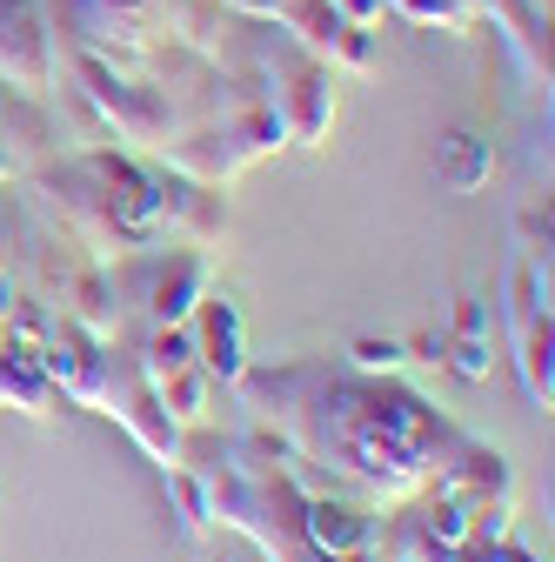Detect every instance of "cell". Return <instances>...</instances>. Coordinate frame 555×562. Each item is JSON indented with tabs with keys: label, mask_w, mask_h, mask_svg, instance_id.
I'll list each match as a JSON object with an SVG mask.
<instances>
[{
	"label": "cell",
	"mask_w": 555,
	"mask_h": 562,
	"mask_svg": "<svg viewBox=\"0 0 555 562\" xmlns=\"http://www.w3.org/2000/svg\"><path fill=\"white\" fill-rule=\"evenodd\" d=\"M148 389H155V402L168 408V422H174V429H194V422L207 415V389H215V375H207L201 362H181V369H161V375H148Z\"/></svg>",
	"instance_id": "9c48e42d"
},
{
	"label": "cell",
	"mask_w": 555,
	"mask_h": 562,
	"mask_svg": "<svg viewBox=\"0 0 555 562\" xmlns=\"http://www.w3.org/2000/svg\"><path fill=\"white\" fill-rule=\"evenodd\" d=\"M502 562H548V555H535V549H522V542H502Z\"/></svg>",
	"instance_id": "ac0fdd59"
},
{
	"label": "cell",
	"mask_w": 555,
	"mask_h": 562,
	"mask_svg": "<svg viewBox=\"0 0 555 562\" xmlns=\"http://www.w3.org/2000/svg\"><path fill=\"white\" fill-rule=\"evenodd\" d=\"M107 281L127 289V308L148 315V328H161V322H188L194 302L215 289V255L207 248H134V261Z\"/></svg>",
	"instance_id": "7a4b0ae2"
},
{
	"label": "cell",
	"mask_w": 555,
	"mask_h": 562,
	"mask_svg": "<svg viewBox=\"0 0 555 562\" xmlns=\"http://www.w3.org/2000/svg\"><path fill=\"white\" fill-rule=\"evenodd\" d=\"M54 27L41 14V0H0V81L21 101H47L54 88Z\"/></svg>",
	"instance_id": "277c9868"
},
{
	"label": "cell",
	"mask_w": 555,
	"mask_h": 562,
	"mask_svg": "<svg viewBox=\"0 0 555 562\" xmlns=\"http://www.w3.org/2000/svg\"><path fill=\"white\" fill-rule=\"evenodd\" d=\"M47 194L67 207V228L94 241V255L155 248V235L168 228L161 222L155 168H134L114 148H81V155H67L60 168H47Z\"/></svg>",
	"instance_id": "6da1fadb"
},
{
	"label": "cell",
	"mask_w": 555,
	"mask_h": 562,
	"mask_svg": "<svg viewBox=\"0 0 555 562\" xmlns=\"http://www.w3.org/2000/svg\"><path fill=\"white\" fill-rule=\"evenodd\" d=\"M489 328H496V322H489V302H475V295L455 302V335H489Z\"/></svg>",
	"instance_id": "2e32d148"
},
{
	"label": "cell",
	"mask_w": 555,
	"mask_h": 562,
	"mask_svg": "<svg viewBox=\"0 0 555 562\" xmlns=\"http://www.w3.org/2000/svg\"><path fill=\"white\" fill-rule=\"evenodd\" d=\"M496 175V148H489V134H475V127H455L442 140V161H435V181L449 194H475V188H489Z\"/></svg>",
	"instance_id": "ba28073f"
},
{
	"label": "cell",
	"mask_w": 555,
	"mask_h": 562,
	"mask_svg": "<svg viewBox=\"0 0 555 562\" xmlns=\"http://www.w3.org/2000/svg\"><path fill=\"white\" fill-rule=\"evenodd\" d=\"M442 362H449L462 382H489V362H496V356H489V335H455V328H449Z\"/></svg>",
	"instance_id": "8fae6325"
},
{
	"label": "cell",
	"mask_w": 555,
	"mask_h": 562,
	"mask_svg": "<svg viewBox=\"0 0 555 562\" xmlns=\"http://www.w3.org/2000/svg\"><path fill=\"white\" fill-rule=\"evenodd\" d=\"M268 81H274L268 108L282 121V134L302 140V148H321V134L335 121V67L315 54H295L288 67H268Z\"/></svg>",
	"instance_id": "5b68a950"
},
{
	"label": "cell",
	"mask_w": 555,
	"mask_h": 562,
	"mask_svg": "<svg viewBox=\"0 0 555 562\" xmlns=\"http://www.w3.org/2000/svg\"><path fill=\"white\" fill-rule=\"evenodd\" d=\"M328 8L349 21V27H375V21L388 14V0H328Z\"/></svg>",
	"instance_id": "9a60e30c"
},
{
	"label": "cell",
	"mask_w": 555,
	"mask_h": 562,
	"mask_svg": "<svg viewBox=\"0 0 555 562\" xmlns=\"http://www.w3.org/2000/svg\"><path fill=\"white\" fill-rule=\"evenodd\" d=\"M188 335H194V362L215 382H241L248 375V322H241V302L228 289H207L194 302Z\"/></svg>",
	"instance_id": "8992f818"
},
{
	"label": "cell",
	"mask_w": 555,
	"mask_h": 562,
	"mask_svg": "<svg viewBox=\"0 0 555 562\" xmlns=\"http://www.w3.org/2000/svg\"><path fill=\"white\" fill-rule=\"evenodd\" d=\"M8 175H14V155H8V148H0V188H8Z\"/></svg>",
	"instance_id": "d6986e66"
},
{
	"label": "cell",
	"mask_w": 555,
	"mask_h": 562,
	"mask_svg": "<svg viewBox=\"0 0 555 562\" xmlns=\"http://www.w3.org/2000/svg\"><path fill=\"white\" fill-rule=\"evenodd\" d=\"M349 362H355L362 375H395V369L408 362V348L388 341V335H355V341H349Z\"/></svg>",
	"instance_id": "7c38bea8"
},
{
	"label": "cell",
	"mask_w": 555,
	"mask_h": 562,
	"mask_svg": "<svg viewBox=\"0 0 555 562\" xmlns=\"http://www.w3.org/2000/svg\"><path fill=\"white\" fill-rule=\"evenodd\" d=\"M302 536L315 555H355V549H375V516H362L355 503H302Z\"/></svg>",
	"instance_id": "52a82bcc"
},
{
	"label": "cell",
	"mask_w": 555,
	"mask_h": 562,
	"mask_svg": "<svg viewBox=\"0 0 555 562\" xmlns=\"http://www.w3.org/2000/svg\"><path fill=\"white\" fill-rule=\"evenodd\" d=\"M442 348H449V335H442V328H429V335H415V356H422V362H442Z\"/></svg>",
	"instance_id": "e0dca14e"
},
{
	"label": "cell",
	"mask_w": 555,
	"mask_h": 562,
	"mask_svg": "<svg viewBox=\"0 0 555 562\" xmlns=\"http://www.w3.org/2000/svg\"><path fill=\"white\" fill-rule=\"evenodd\" d=\"M516 235H522V255H535V261H548V201L535 207H522V215H516Z\"/></svg>",
	"instance_id": "5bb4252c"
},
{
	"label": "cell",
	"mask_w": 555,
	"mask_h": 562,
	"mask_svg": "<svg viewBox=\"0 0 555 562\" xmlns=\"http://www.w3.org/2000/svg\"><path fill=\"white\" fill-rule=\"evenodd\" d=\"M168 488H174V503H181V529L188 536H207L215 529V488H207L201 475H188L181 462L168 469Z\"/></svg>",
	"instance_id": "30bf717a"
},
{
	"label": "cell",
	"mask_w": 555,
	"mask_h": 562,
	"mask_svg": "<svg viewBox=\"0 0 555 562\" xmlns=\"http://www.w3.org/2000/svg\"><path fill=\"white\" fill-rule=\"evenodd\" d=\"M328 67H341V75H369V67H375L369 27H349V21H341V34H335V47H328Z\"/></svg>",
	"instance_id": "4fadbf2b"
},
{
	"label": "cell",
	"mask_w": 555,
	"mask_h": 562,
	"mask_svg": "<svg viewBox=\"0 0 555 562\" xmlns=\"http://www.w3.org/2000/svg\"><path fill=\"white\" fill-rule=\"evenodd\" d=\"M509 322H516V362H522V389L535 408L555 402V362H548V348H555V322H548V261L522 255L509 268Z\"/></svg>",
	"instance_id": "3957f363"
}]
</instances>
